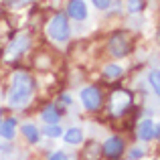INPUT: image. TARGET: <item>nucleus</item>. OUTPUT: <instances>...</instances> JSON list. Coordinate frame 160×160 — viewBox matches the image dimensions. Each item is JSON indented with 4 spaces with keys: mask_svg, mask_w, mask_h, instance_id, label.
Here are the masks:
<instances>
[{
    "mask_svg": "<svg viewBox=\"0 0 160 160\" xmlns=\"http://www.w3.org/2000/svg\"><path fill=\"white\" fill-rule=\"evenodd\" d=\"M35 93V79L27 73V71H16L10 77V87H8L6 103L14 109H20L28 106Z\"/></svg>",
    "mask_w": 160,
    "mask_h": 160,
    "instance_id": "obj_1",
    "label": "nucleus"
},
{
    "mask_svg": "<svg viewBox=\"0 0 160 160\" xmlns=\"http://www.w3.org/2000/svg\"><path fill=\"white\" fill-rule=\"evenodd\" d=\"M47 35L55 43H65L71 37L69 20H67V16L63 14V12H57V14L51 16V20L47 22Z\"/></svg>",
    "mask_w": 160,
    "mask_h": 160,
    "instance_id": "obj_2",
    "label": "nucleus"
},
{
    "mask_svg": "<svg viewBox=\"0 0 160 160\" xmlns=\"http://www.w3.org/2000/svg\"><path fill=\"white\" fill-rule=\"evenodd\" d=\"M132 106V93L126 89H116L112 91V95H109V112H112V116H122V113L128 112V108Z\"/></svg>",
    "mask_w": 160,
    "mask_h": 160,
    "instance_id": "obj_3",
    "label": "nucleus"
},
{
    "mask_svg": "<svg viewBox=\"0 0 160 160\" xmlns=\"http://www.w3.org/2000/svg\"><path fill=\"white\" fill-rule=\"evenodd\" d=\"M108 49L113 57H126L132 51V41H130L128 32H113L108 43Z\"/></svg>",
    "mask_w": 160,
    "mask_h": 160,
    "instance_id": "obj_4",
    "label": "nucleus"
},
{
    "mask_svg": "<svg viewBox=\"0 0 160 160\" xmlns=\"http://www.w3.org/2000/svg\"><path fill=\"white\" fill-rule=\"evenodd\" d=\"M102 91H99V87L95 85H89L85 87V89L81 91V103L83 108L87 109V112H98L99 106H102Z\"/></svg>",
    "mask_w": 160,
    "mask_h": 160,
    "instance_id": "obj_5",
    "label": "nucleus"
},
{
    "mask_svg": "<svg viewBox=\"0 0 160 160\" xmlns=\"http://www.w3.org/2000/svg\"><path fill=\"white\" fill-rule=\"evenodd\" d=\"M124 148H126L124 140H122L120 136H112V138H108L106 144L102 146V152L106 154L108 158H120L122 152H124Z\"/></svg>",
    "mask_w": 160,
    "mask_h": 160,
    "instance_id": "obj_6",
    "label": "nucleus"
},
{
    "mask_svg": "<svg viewBox=\"0 0 160 160\" xmlns=\"http://www.w3.org/2000/svg\"><path fill=\"white\" fill-rule=\"evenodd\" d=\"M138 138H140L142 142H148V140H154V138H158V124L152 120H144L138 124V130H136Z\"/></svg>",
    "mask_w": 160,
    "mask_h": 160,
    "instance_id": "obj_7",
    "label": "nucleus"
},
{
    "mask_svg": "<svg viewBox=\"0 0 160 160\" xmlns=\"http://www.w3.org/2000/svg\"><path fill=\"white\" fill-rule=\"evenodd\" d=\"M28 45H31V37H28V35H18L10 45H8L6 55H8V57H12V59H14V57H20V55L28 49Z\"/></svg>",
    "mask_w": 160,
    "mask_h": 160,
    "instance_id": "obj_8",
    "label": "nucleus"
},
{
    "mask_svg": "<svg viewBox=\"0 0 160 160\" xmlns=\"http://www.w3.org/2000/svg\"><path fill=\"white\" fill-rule=\"evenodd\" d=\"M67 14L73 20H85L87 18V6L83 0H69L67 2Z\"/></svg>",
    "mask_w": 160,
    "mask_h": 160,
    "instance_id": "obj_9",
    "label": "nucleus"
},
{
    "mask_svg": "<svg viewBox=\"0 0 160 160\" xmlns=\"http://www.w3.org/2000/svg\"><path fill=\"white\" fill-rule=\"evenodd\" d=\"M41 120L45 122V124H59V120H61V112H59L57 106H47L41 112Z\"/></svg>",
    "mask_w": 160,
    "mask_h": 160,
    "instance_id": "obj_10",
    "label": "nucleus"
},
{
    "mask_svg": "<svg viewBox=\"0 0 160 160\" xmlns=\"http://www.w3.org/2000/svg\"><path fill=\"white\" fill-rule=\"evenodd\" d=\"M20 132H22V136L27 138L31 144H37V142L41 140V132H39V128H37V126H32V124H24L22 128H20Z\"/></svg>",
    "mask_w": 160,
    "mask_h": 160,
    "instance_id": "obj_11",
    "label": "nucleus"
},
{
    "mask_svg": "<svg viewBox=\"0 0 160 160\" xmlns=\"http://www.w3.org/2000/svg\"><path fill=\"white\" fill-rule=\"evenodd\" d=\"M63 138H65V142L69 146H77L83 142V132L79 128H69L65 134H63Z\"/></svg>",
    "mask_w": 160,
    "mask_h": 160,
    "instance_id": "obj_12",
    "label": "nucleus"
},
{
    "mask_svg": "<svg viewBox=\"0 0 160 160\" xmlns=\"http://www.w3.org/2000/svg\"><path fill=\"white\" fill-rule=\"evenodd\" d=\"M122 75H124V71H122L120 65H106L103 67V79L106 81H118V79H122Z\"/></svg>",
    "mask_w": 160,
    "mask_h": 160,
    "instance_id": "obj_13",
    "label": "nucleus"
},
{
    "mask_svg": "<svg viewBox=\"0 0 160 160\" xmlns=\"http://www.w3.org/2000/svg\"><path fill=\"white\" fill-rule=\"evenodd\" d=\"M14 128H16V120L14 118H8L0 124V134H2L4 140H12L14 138Z\"/></svg>",
    "mask_w": 160,
    "mask_h": 160,
    "instance_id": "obj_14",
    "label": "nucleus"
},
{
    "mask_svg": "<svg viewBox=\"0 0 160 160\" xmlns=\"http://www.w3.org/2000/svg\"><path fill=\"white\" fill-rule=\"evenodd\" d=\"M43 134H47L49 138H59L63 134V130H61V126H59V124H47L43 128Z\"/></svg>",
    "mask_w": 160,
    "mask_h": 160,
    "instance_id": "obj_15",
    "label": "nucleus"
},
{
    "mask_svg": "<svg viewBox=\"0 0 160 160\" xmlns=\"http://www.w3.org/2000/svg\"><path fill=\"white\" fill-rule=\"evenodd\" d=\"M148 81H150V85H152L154 93H160V85H158V69L150 71V75H148Z\"/></svg>",
    "mask_w": 160,
    "mask_h": 160,
    "instance_id": "obj_16",
    "label": "nucleus"
},
{
    "mask_svg": "<svg viewBox=\"0 0 160 160\" xmlns=\"http://www.w3.org/2000/svg\"><path fill=\"white\" fill-rule=\"evenodd\" d=\"M142 6H144V0H130L128 10L132 12V14H136V12H140V10H142Z\"/></svg>",
    "mask_w": 160,
    "mask_h": 160,
    "instance_id": "obj_17",
    "label": "nucleus"
},
{
    "mask_svg": "<svg viewBox=\"0 0 160 160\" xmlns=\"http://www.w3.org/2000/svg\"><path fill=\"white\" fill-rule=\"evenodd\" d=\"M142 156H144V148H132L130 150V158L132 160H140Z\"/></svg>",
    "mask_w": 160,
    "mask_h": 160,
    "instance_id": "obj_18",
    "label": "nucleus"
},
{
    "mask_svg": "<svg viewBox=\"0 0 160 160\" xmlns=\"http://www.w3.org/2000/svg\"><path fill=\"white\" fill-rule=\"evenodd\" d=\"M49 160H71V158L67 156L65 152H61V150H57V152H53L51 156H49Z\"/></svg>",
    "mask_w": 160,
    "mask_h": 160,
    "instance_id": "obj_19",
    "label": "nucleus"
},
{
    "mask_svg": "<svg viewBox=\"0 0 160 160\" xmlns=\"http://www.w3.org/2000/svg\"><path fill=\"white\" fill-rule=\"evenodd\" d=\"M6 2H8V6H12V8H20V6H24V4L32 2V0H6Z\"/></svg>",
    "mask_w": 160,
    "mask_h": 160,
    "instance_id": "obj_20",
    "label": "nucleus"
},
{
    "mask_svg": "<svg viewBox=\"0 0 160 160\" xmlns=\"http://www.w3.org/2000/svg\"><path fill=\"white\" fill-rule=\"evenodd\" d=\"M91 2H93L95 6L99 8V10H106V8L109 6V2H112V0H91Z\"/></svg>",
    "mask_w": 160,
    "mask_h": 160,
    "instance_id": "obj_21",
    "label": "nucleus"
},
{
    "mask_svg": "<svg viewBox=\"0 0 160 160\" xmlns=\"http://www.w3.org/2000/svg\"><path fill=\"white\" fill-rule=\"evenodd\" d=\"M0 124H2V118H0Z\"/></svg>",
    "mask_w": 160,
    "mask_h": 160,
    "instance_id": "obj_22",
    "label": "nucleus"
}]
</instances>
